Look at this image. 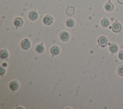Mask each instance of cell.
Masks as SVG:
<instances>
[{"label": "cell", "mask_w": 123, "mask_h": 109, "mask_svg": "<svg viewBox=\"0 0 123 109\" xmlns=\"http://www.w3.org/2000/svg\"><path fill=\"white\" fill-rule=\"evenodd\" d=\"M21 46L23 49H27L30 47L31 43L30 41L28 39L25 38L21 41Z\"/></svg>", "instance_id": "cell-1"}, {"label": "cell", "mask_w": 123, "mask_h": 109, "mask_svg": "<svg viewBox=\"0 0 123 109\" xmlns=\"http://www.w3.org/2000/svg\"><path fill=\"white\" fill-rule=\"evenodd\" d=\"M112 30L114 32H119L122 29L121 24L118 22H114L112 25Z\"/></svg>", "instance_id": "cell-2"}, {"label": "cell", "mask_w": 123, "mask_h": 109, "mask_svg": "<svg viewBox=\"0 0 123 109\" xmlns=\"http://www.w3.org/2000/svg\"><path fill=\"white\" fill-rule=\"evenodd\" d=\"M60 38L62 41H67L70 37L69 33L66 31H62L60 34Z\"/></svg>", "instance_id": "cell-3"}, {"label": "cell", "mask_w": 123, "mask_h": 109, "mask_svg": "<svg viewBox=\"0 0 123 109\" xmlns=\"http://www.w3.org/2000/svg\"><path fill=\"white\" fill-rule=\"evenodd\" d=\"M98 43L100 46L104 47L107 45L108 43V39L104 36H100L98 39Z\"/></svg>", "instance_id": "cell-4"}, {"label": "cell", "mask_w": 123, "mask_h": 109, "mask_svg": "<svg viewBox=\"0 0 123 109\" xmlns=\"http://www.w3.org/2000/svg\"><path fill=\"white\" fill-rule=\"evenodd\" d=\"M43 22L44 24L46 25H49L52 23L53 19L50 15H47L44 17L43 19Z\"/></svg>", "instance_id": "cell-5"}, {"label": "cell", "mask_w": 123, "mask_h": 109, "mask_svg": "<svg viewBox=\"0 0 123 109\" xmlns=\"http://www.w3.org/2000/svg\"><path fill=\"white\" fill-rule=\"evenodd\" d=\"M28 17L30 20L34 21L37 19L38 17V14L36 11H32L29 13Z\"/></svg>", "instance_id": "cell-6"}, {"label": "cell", "mask_w": 123, "mask_h": 109, "mask_svg": "<svg viewBox=\"0 0 123 109\" xmlns=\"http://www.w3.org/2000/svg\"><path fill=\"white\" fill-rule=\"evenodd\" d=\"M24 23V21L21 18L17 17L14 20V24L16 27L21 26Z\"/></svg>", "instance_id": "cell-7"}, {"label": "cell", "mask_w": 123, "mask_h": 109, "mask_svg": "<svg viewBox=\"0 0 123 109\" xmlns=\"http://www.w3.org/2000/svg\"><path fill=\"white\" fill-rule=\"evenodd\" d=\"M60 50L59 48L56 46L52 47L50 49V53L52 55V56L58 55L60 53Z\"/></svg>", "instance_id": "cell-8"}, {"label": "cell", "mask_w": 123, "mask_h": 109, "mask_svg": "<svg viewBox=\"0 0 123 109\" xmlns=\"http://www.w3.org/2000/svg\"><path fill=\"white\" fill-rule=\"evenodd\" d=\"M9 86L12 90L14 91L18 88L19 84L16 81H12L10 83Z\"/></svg>", "instance_id": "cell-9"}, {"label": "cell", "mask_w": 123, "mask_h": 109, "mask_svg": "<svg viewBox=\"0 0 123 109\" xmlns=\"http://www.w3.org/2000/svg\"><path fill=\"white\" fill-rule=\"evenodd\" d=\"M114 8V5L110 1H109L107 3L104 5V9H105L106 11L108 12H111L113 10Z\"/></svg>", "instance_id": "cell-10"}, {"label": "cell", "mask_w": 123, "mask_h": 109, "mask_svg": "<svg viewBox=\"0 0 123 109\" xmlns=\"http://www.w3.org/2000/svg\"><path fill=\"white\" fill-rule=\"evenodd\" d=\"M109 51L112 53H115L117 52L118 50V47L115 44H111L109 48Z\"/></svg>", "instance_id": "cell-11"}, {"label": "cell", "mask_w": 123, "mask_h": 109, "mask_svg": "<svg viewBox=\"0 0 123 109\" xmlns=\"http://www.w3.org/2000/svg\"><path fill=\"white\" fill-rule=\"evenodd\" d=\"M74 12V8L73 6H68L66 9V13L68 16H72Z\"/></svg>", "instance_id": "cell-12"}, {"label": "cell", "mask_w": 123, "mask_h": 109, "mask_svg": "<svg viewBox=\"0 0 123 109\" xmlns=\"http://www.w3.org/2000/svg\"><path fill=\"white\" fill-rule=\"evenodd\" d=\"M36 50L38 53H42L44 50V47L42 44H38L36 47Z\"/></svg>", "instance_id": "cell-13"}, {"label": "cell", "mask_w": 123, "mask_h": 109, "mask_svg": "<svg viewBox=\"0 0 123 109\" xmlns=\"http://www.w3.org/2000/svg\"><path fill=\"white\" fill-rule=\"evenodd\" d=\"M66 25L68 27H72L74 25V22L72 19H68L65 22Z\"/></svg>", "instance_id": "cell-14"}, {"label": "cell", "mask_w": 123, "mask_h": 109, "mask_svg": "<svg viewBox=\"0 0 123 109\" xmlns=\"http://www.w3.org/2000/svg\"><path fill=\"white\" fill-rule=\"evenodd\" d=\"M9 54L7 50H2L0 52V57L2 59H6L8 57Z\"/></svg>", "instance_id": "cell-15"}, {"label": "cell", "mask_w": 123, "mask_h": 109, "mask_svg": "<svg viewBox=\"0 0 123 109\" xmlns=\"http://www.w3.org/2000/svg\"><path fill=\"white\" fill-rule=\"evenodd\" d=\"M101 24L104 27H108L110 24V22L107 18H104L101 21Z\"/></svg>", "instance_id": "cell-16"}, {"label": "cell", "mask_w": 123, "mask_h": 109, "mask_svg": "<svg viewBox=\"0 0 123 109\" xmlns=\"http://www.w3.org/2000/svg\"><path fill=\"white\" fill-rule=\"evenodd\" d=\"M118 73L120 76H123V65L119 67L118 69Z\"/></svg>", "instance_id": "cell-17"}, {"label": "cell", "mask_w": 123, "mask_h": 109, "mask_svg": "<svg viewBox=\"0 0 123 109\" xmlns=\"http://www.w3.org/2000/svg\"><path fill=\"white\" fill-rule=\"evenodd\" d=\"M118 58L120 60L123 61V50L120 51L118 53Z\"/></svg>", "instance_id": "cell-18"}, {"label": "cell", "mask_w": 123, "mask_h": 109, "mask_svg": "<svg viewBox=\"0 0 123 109\" xmlns=\"http://www.w3.org/2000/svg\"><path fill=\"white\" fill-rule=\"evenodd\" d=\"M5 73V69L4 68H3L2 67H0V75H2L4 74Z\"/></svg>", "instance_id": "cell-19"}, {"label": "cell", "mask_w": 123, "mask_h": 109, "mask_svg": "<svg viewBox=\"0 0 123 109\" xmlns=\"http://www.w3.org/2000/svg\"><path fill=\"white\" fill-rule=\"evenodd\" d=\"M117 1L119 3L121 4H123V0H117Z\"/></svg>", "instance_id": "cell-20"}]
</instances>
